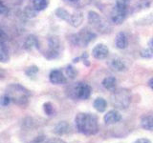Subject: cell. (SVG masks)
Listing matches in <instances>:
<instances>
[{
	"label": "cell",
	"instance_id": "16",
	"mask_svg": "<svg viewBox=\"0 0 153 143\" xmlns=\"http://www.w3.org/2000/svg\"><path fill=\"white\" fill-rule=\"evenodd\" d=\"M37 47H38V40L36 36L33 35H28L25 41H24V49H26L27 51H31Z\"/></svg>",
	"mask_w": 153,
	"mask_h": 143
},
{
	"label": "cell",
	"instance_id": "6",
	"mask_svg": "<svg viewBox=\"0 0 153 143\" xmlns=\"http://www.w3.org/2000/svg\"><path fill=\"white\" fill-rule=\"evenodd\" d=\"M74 36V43L76 45H81L85 47L91 41H93L96 37V35L94 32H90L88 30H82L78 35H75Z\"/></svg>",
	"mask_w": 153,
	"mask_h": 143
},
{
	"label": "cell",
	"instance_id": "15",
	"mask_svg": "<svg viewBox=\"0 0 153 143\" xmlns=\"http://www.w3.org/2000/svg\"><path fill=\"white\" fill-rule=\"evenodd\" d=\"M102 84L109 92H114L117 89V80L114 76H107V77H105L102 80Z\"/></svg>",
	"mask_w": 153,
	"mask_h": 143
},
{
	"label": "cell",
	"instance_id": "1",
	"mask_svg": "<svg viewBox=\"0 0 153 143\" xmlns=\"http://www.w3.org/2000/svg\"><path fill=\"white\" fill-rule=\"evenodd\" d=\"M75 125L78 132L85 136H94L99 132V119L94 114L79 113L75 118Z\"/></svg>",
	"mask_w": 153,
	"mask_h": 143
},
{
	"label": "cell",
	"instance_id": "13",
	"mask_svg": "<svg viewBox=\"0 0 153 143\" xmlns=\"http://www.w3.org/2000/svg\"><path fill=\"white\" fill-rule=\"evenodd\" d=\"M71 131V127L68 122L60 121L54 127V133L57 136H64L67 135Z\"/></svg>",
	"mask_w": 153,
	"mask_h": 143
},
{
	"label": "cell",
	"instance_id": "22",
	"mask_svg": "<svg viewBox=\"0 0 153 143\" xmlns=\"http://www.w3.org/2000/svg\"><path fill=\"white\" fill-rule=\"evenodd\" d=\"M9 59H10V55L7 47L4 44V42L0 41V62L6 63V62L9 61Z\"/></svg>",
	"mask_w": 153,
	"mask_h": 143
},
{
	"label": "cell",
	"instance_id": "34",
	"mask_svg": "<svg viewBox=\"0 0 153 143\" xmlns=\"http://www.w3.org/2000/svg\"><path fill=\"white\" fill-rule=\"evenodd\" d=\"M148 85H149V87L152 89V91H153V77L148 81Z\"/></svg>",
	"mask_w": 153,
	"mask_h": 143
},
{
	"label": "cell",
	"instance_id": "7",
	"mask_svg": "<svg viewBox=\"0 0 153 143\" xmlns=\"http://www.w3.org/2000/svg\"><path fill=\"white\" fill-rule=\"evenodd\" d=\"M60 41L57 37H51L49 39V51L47 52V57L49 59L56 58L59 55Z\"/></svg>",
	"mask_w": 153,
	"mask_h": 143
},
{
	"label": "cell",
	"instance_id": "33",
	"mask_svg": "<svg viewBox=\"0 0 153 143\" xmlns=\"http://www.w3.org/2000/svg\"><path fill=\"white\" fill-rule=\"evenodd\" d=\"M5 38H6V35H5V32H3V30L1 28H0V41L4 42Z\"/></svg>",
	"mask_w": 153,
	"mask_h": 143
},
{
	"label": "cell",
	"instance_id": "21",
	"mask_svg": "<svg viewBox=\"0 0 153 143\" xmlns=\"http://www.w3.org/2000/svg\"><path fill=\"white\" fill-rule=\"evenodd\" d=\"M141 125L145 130L153 131V114L143 116L141 120Z\"/></svg>",
	"mask_w": 153,
	"mask_h": 143
},
{
	"label": "cell",
	"instance_id": "18",
	"mask_svg": "<svg viewBox=\"0 0 153 143\" xmlns=\"http://www.w3.org/2000/svg\"><path fill=\"white\" fill-rule=\"evenodd\" d=\"M83 21V14L81 12H75L74 13H71V18L69 20V24L75 28H78L80 26V24Z\"/></svg>",
	"mask_w": 153,
	"mask_h": 143
},
{
	"label": "cell",
	"instance_id": "32",
	"mask_svg": "<svg viewBox=\"0 0 153 143\" xmlns=\"http://www.w3.org/2000/svg\"><path fill=\"white\" fill-rule=\"evenodd\" d=\"M134 143H152V142L149 139H147V138L142 137V138H138Z\"/></svg>",
	"mask_w": 153,
	"mask_h": 143
},
{
	"label": "cell",
	"instance_id": "5",
	"mask_svg": "<svg viewBox=\"0 0 153 143\" xmlns=\"http://www.w3.org/2000/svg\"><path fill=\"white\" fill-rule=\"evenodd\" d=\"M92 94V88L87 83L78 82L76 83L73 88V94L76 98L79 100H86L90 97Z\"/></svg>",
	"mask_w": 153,
	"mask_h": 143
},
{
	"label": "cell",
	"instance_id": "3",
	"mask_svg": "<svg viewBox=\"0 0 153 143\" xmlns=\"http://www.w3.org/2000/svg\"><path fill=\"white\" fill-rule=\"evenodd\" d=\"M131 99L132 94L130 90H127L126 88H120L112 92L111 103L118 110L127 109L131 103Z\"/></svg>",
	"mask_w": 153,
	"mask_h": 143
},
{
	"label": "cell",
	"instance_id": "11",
	"mask_svg": "<svg viewBox=\"0 0 153 143\" xmlns=\"http://www.w3.org/2000/svg\"><path fill=\"white\" fill-rule=\"evenodd\" d=\"M108 66L115 72H124L126 70V66L124 62L117 55H114L109 59Z\"/></svg>",
	"mask_w": 153,
	"mask_h": 143
},
{
	"label": "cell",
	"instance_id": "10",
	"mask_svg": "<svg viewBox=\"0 0 153 143\" xmlns=\"http://www.w3.org/2000/svg\"><path fill=\"white\" fill-rule=\"evenodd\" d=\"M109 55V50L107 46L104 44H98L96 45L92 50V55L96 59H105Z\"/></svg>",
	"mask_w": 153,
	"mask_h": 143
},
{
	"label": "cell",
	"instance_id": "29",
	"mask_svg": "<svg viewBox=\"0 0 153 143\" xmlns=\"http://www.w3.org/2000/svg\"><path fill=\"white\" fill-rule=\"evenodd\" d=\"M11 102H12L11 99H10V97H8L7 94H4L3 97H0V105L3 106V107H7Z\"/></svg>",
	"mask_w": 153,
	"mask_h": 143
},
{
	"label": "cell",
	"instance_id": "19",
	"mask_svg": "<svg viewBox=\"0 0 153 143\" xmlns=\"http://www.w3.org/2000/svg\"><path fill=\"white\" fill-rule=\"evenodd\" d=\"M49 0H31V7L36 12H41L48 7Z\"/></svg>",
	"mask_w": 153,
	"mask_h": 143
},
{
	"label": "cell",
	"instance_id": "24",
	"mask_svg": "<svg viewBox=\"0 0 153 143\" xmlns=\"http://www.w3.org/2000/svg\"><path fill=\"white\" fill-rule=\"evenodd\" d=\"M78 75V71L75 68L74 66L72 65H68L66 66L65 68V76L68 77L69 79H75Z\"/></svg>",
	"mask_w": 153,
	"mask_h": 143
},
{
	"label": "cell",
	"instance_id": "14",
	"mask_svg": "<svg viewBox=\"0 0 153 143\" xmlns=\"http://www.w3.org/2000/svg\"><path fill=\"white\" fill-rule=\"evenodd\" d=\"M30 143H67L59 137H47L45 136H37Z\"/></svg>",
	"mask_w": 153,
	"mask_h": 143
},
{
	"label": "cell",
	"instance_id": "2",
	"mask_svg": "<svg viewBox=\"0 0 153 143\" xmlns=\"http://www.w3.org/2000/svg\"><path fill=\"white\" fill-rule=\"evenodd\" d=\"M11 99V101L18 106L25 107L29 102L31 93L27 88L20 84H11L6 89V94Z\"/></svg>",
	"mask_w": 153,
	"mask_h": 143
},
{
	"label": "cell",
	"instance_id": "20",
	"mask_svg": "<svg viewBox=\"0 0 153 143\" xmlns=\"http://www.w3.org/2000/svg\"><path fill=\"white\" fill-rule=\"evenodd\" d=\"M93 107L100 113H103L107 108V101L102 97H97L93 102Z\"/></svg>",
	"mask_w": 153,
	"mask_h": 143
},
{
	"label": "cell",
	"instance_id": "37",
	"mask_svg": "<svg viewBox=\"0 0 153 143\" xmlns=\"http://www.w3.org/2000/svg\"><path fill=\"white\" fill-rule=\"evenodd\" d=\"M4 1L5 0H0V2H2V3H4Z\"/></svg>",
	"mask_w": 153,
	"mask_h": 143
},
{
	"label": "cell",
	"instance_id": "4",
	"mask_svg": "<svg viewBox=\"0 0 153 143\" xmlns=\"http://www.w3.org/2000/svg\"><path fill=\"white\" fill-rule=\"evenodd\" d=\"M88 21L90 25H92L95 29H97L100 32H105L106 30H109V25L108 23L103 20L102 16L96 12L90 11L88 13Z\"/></svg>",
	"mask_w": 153,
	"mask_h": 143
},
{
	"label": "cell",
	"instance_id": "35",
	"mask_svg": "<svg viewBox=\"0 0 153 143\" xmlns=\"http://www.w3.org/2000/svg\"><path fill=\"white\" fill-rule=\"evenodd\" d=\"M150 46V48H151V49H153V37H152V39H151V41H150V44H149Z\"/></svg>",
	"mask_w": 153,
	"mask_h": 143
},
{
	"label": "cell",
	"instance_id": "23",
	"mask_svg": "<svg viewBox=\"0 0 153 143\" xmlns=\"http://www.w3.org/2000/svg\"><path fill=\"white\" fill-rule=\"evenodd\" d=\"M55 13H56V15L59 18L62 19V20H64V21H67V22L69 23V20H70V18H71V13L68 11H66L65 9H63V8H57L56 10Z\"/></svg>",
	"mask_w": 153,
	"mask_h": 143
},
{
	"label": "cell",
	"instance_id": "12",
	"mask_svg": "<svg viewBox=\"0 0 153 143\" xmlns=\"http://www.w3.org/2000/svg\"><path fill=\"white\" fill-rule=\"evenodd\" d=\"M126 10L120 9L115 6V8L112 10L111 21L114 24H116V25H119V24H122L123 22V20L126 19Z\"/></svg>",
	"mask_w": 153,
	"mask_h": 143
},
{
	"label": "cell",
	"instance_id": "17",
	"mask_svg": "<svg viewBox=\"0 0 153 143\" xmlns=\"http://www.w3.org/2000/svg\"><path fill=\"white\" fill-rule=\"evenodd\" d=\"M115 45L120 50H123L126 48L127 45V39H126V35L123 32H120L116 38H115Z\"/></svg>",
	"mask_w": 153,
	"mask_h": 143
},
{
	"label": "cell",
	"instance_id": "28",
	"mask_svg": "<svg viewBox=\"0 0 153 143\" xmlns=\"http://www.w3.org/2000/svg\"><path fill=\"white\" fill-rule=\"evenodd\" d=\"M129 3H130V0H116V7L123 10H127Z\"/></svg>",
	"mask_w": 153,
	"mask_h": 143
},
{
	"label": "cell",
	"instance_id": "26",
	"mask_svg": "<svg viewBox=\"0 0 153 143\" xmlns=\"http://www.w3.org/2000/svg\"><path fill=\"white\" fill-rule=\"evenodd\" d=\"M37 73H38V68H37L36 66H31V67H29V68L25 71V74L30 78L35 77V76L37 74Z\"/></svg>",
	"mask_w": 153,
	"mask_h": 143
},
{
	"label": "cell",
	"instance_id": "9",
	"mask_svg": "<svg viewBox=\"0 0 153 143\" xmlns=\"http://www.w3.org/2000/svg\"><path fill=\"white\" fill-rule=\"evenodd\" d=\"M49 80L54 85H61L66 82V76L60 70H53L50 72Z\"/></svg>",
	"mask_w": 153,
	"mask_h": 143
},
{
	"label": "cell",
	"instance_id": "36",
	"mask_svg": "<svg viewBox=\"0 0 153 143\" xmlns=\"http://www.w3.org/2000/svg\"><path fill=\"white\" fill-rule=\"evenodd\" d=\"M69 1H71V2H76V1H79V0H69Z\"/></svg>",
	"mask_w": 153,
	"mask_h": 143
},
{
	"label": "cell",
	"instance_id": "25",
	"mask_svg": "<svg viewBox=\"0 0 153 143\" xmlns=\"http://www.w3.org/2000/svg\"><path fill=\"white\" fill-rule=\"evenodd\" d=\"M43 111H44V113L47 116H51L55 114L56 109H55V106L51 102H45L43 104Z\"/></svg>",
	"mask_w": 153,
	"mask_h": 143
},
{
	"label": "cell",
	"instance_id": "31",
	"mask_svg": "<svg viewBox=\"0 0 153 143\" xmlns=\"http://www.w3.org/2000/svg\"><path fill=\"white\" fill-rule=\"evenodd\" d=\"M8 13H9L8 7L4 3L0 2V15H6Z\"/></svg>",
	"mask_w": 153,
	"mask_h": 143
},
{
	"label": "cell",
	"instance_id": "30",
	"mask_svg": "<svg viewBox=\"0 0 153 143\" xmlns=\"http://www.w3.org/2000/svg\"><path fill=\"white\" fill-rule=\"evenodd\" d=\"M25 14L27 16H29V17H35L36 15V11H35L31 6L30 7H27L26 9H25Z\"/></svg>",
	"mask_w": 153,
	"mask_h": 143
},
{
	"label": "cell",
	"instance_id": "8",
	"mask_svg": "<svg viewBox=\"0 0 153 143\" xmlns=\"http://www.w3.org/2000/svg\"><path fill=\"white\" fill-rule=\"evenodd\" d=\"M122 119H123V116L118 110H111V111H109L105 114L103 116V121L106 125H113V124L120 122Z\"/></svg>",
	"mask_w": 153,
	"mask_h": 143
},
{
	"label": "cell",
	"instance_id": "27",
	"mask_svg": "<svg viewBox=\"0 0 153 143\" xmlns=\"http://www.w3.org/2000/svg\"><path fill=\"white\" fill-rule=\"evenodd\" d=\"M141 56L143 58H152L153 57V49L151 48H146V49H143L141 52Z\"/></svg>",
	"mask_w": 153,
	"mask_h": 143
}]
</instances>
